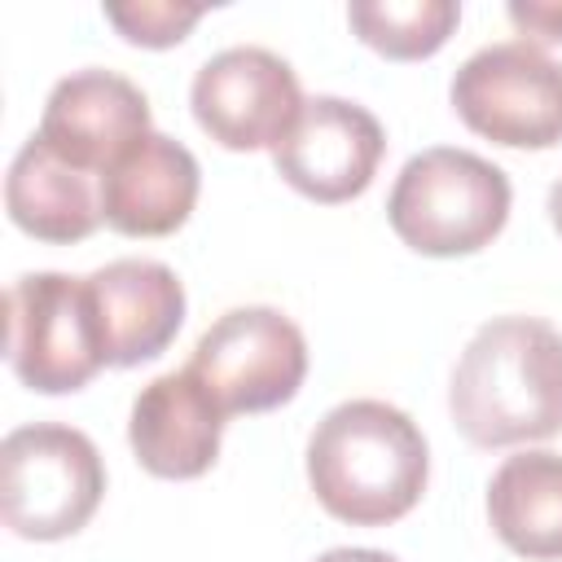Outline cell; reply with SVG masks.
<instances>
[{"label": "cell", "instance_id": "cell-13", "mask_svg": "<svg viewBox=\"0 0 562 562\" xmlns=\"http://www.w3.org/2000/svg\"><path fill=\"white\" fill-rule=\"evenodd\" d=\"M88 290L114 369L162 356L184 325V285L158 259H114L88 277Z\"/></svg>", "mask_w": 562, "mask_h": 562}, {"label": "cell", "instance_id": "cell-20", "mask_svg": "<svg viewBox=\"0 0 562 562\" xmlns=\"http://www.w3.org/2000/svg\"><path fill=\"white\" fill-rule=\"evenodd\" d=\"M549 220H553V228H558V237H562V176H558V184L549 189Z\"/></svg>", "mask_w": 562, "mask_h": 562}, {"label": "cell", "instance_id": "cell-7", "mask_svg": "<svg viewBox=\"0 0 562 562\" xmlns=\"http://www.w3.org/2000/svg\"><path fill=\"white\" fill-rule=\"evenodd\" d=\"M193 378L233 413H268L299 395L307 378V338L277 307H233L193 347Z\"/></svg>", "mask_w": 562, "mask_h": 562}, {"label": "cell", "instance_id": "cell-12", "mask_svg": "<svg viewBox=\"0 0 562 562\" xmlns=\"http://www.w3.org/2000/svg\"><path fill=\"white\" fill-rule=\"evenodd\" d=\"M198 189V158L180 140L149 132L101 171V224L123 237H167L193 215Z\"/></svg>", "mask_w": 562, "mask_h": 562}, {"label": "cell", "instance_id": "cell-1", "mask_svg": "<svg viewBox=\"0 0 562 562\" xmlns=\"http://www.w3.org/2000/svg\"><path fill=\"white\" fill-rule=\"evenodd\" d=\"M448 408L474 448L562 435V334L540 316H492L452 369Z\"/></svg>", "mask_w": 562, "mask_h": 562}, {"label": "cell", "instance_id": "cell-15", "mask_svg": "<svg viewBox=\"0 0 562 562\" xmlns=\"http://www.w3.org/2000/svg\"><path fill=\"white\" fill-rule=\"evenodd\" d=\"M487 522L509 553L527 562H562V457H505L487 483Z\"/></svg>", "mask_w": 562, "mask_h": 562}, {"label": "cell", "instance_id": "cell-19", "mask_svg": "<svg viewBox=\"0 0 562 562\" xmlns=\"http://www.w3.org/2000/svg\"><path fill=\"white\" fill-rule=\"evenodd\" d=\"M316 562H400V558H391L382 549H329Z\"/></svg>", "mask_w": 562, "mask_h": 562}, {"label": "cell", "instance_id": "cell-10", "mask_svg": "<svg viewBox=\"0 0 562 562\" xmlns=\"http://www.w3.org/2000/svg\"><path fill=\"white\" fill-rule=\"evenodd\" d=\"M35 136L66 167L83 176L105 171L140 136H149V101L132 79L88 66L57 79V88L44 101V119Z\"/></svg>", "mask_w": 562, "mask_h": 562}, {"label": "cell", "instance_id": "cell-18", "mask_svg": "<svg viewBox=\"0 0 562 562\" xmlns=\"http://www.w3.org/2000/svg\"><path fill=\"white\" fill-rule=\"evenodd\" d=\"M505 13L536 44H562V4L558 0H514Z\"/></svg>", "mask_w": 562, "mask_h": 562}, {"label": "cell", "instance_id": "cell-14", "mask_svg": "<svg viewBox=\"0 0 562 562\" xmlns=\"http://www.w3.org/2000/svg\"><path fill=\"white\" fill-rule=\"evenodd\" d=\"M4 206L9 220L40 241L70 246L83 241L101 224V202L83 171L66 167L40 136H31L4 176Z\"/></svg>", "mask_w": 562, "mask_h": 562}, {"label": "cell", "instance_id": "cell-9", "mask_svg": "<svg viewBox=\"0 0 562 562\" xmlns=\"http://www.w3.org/2000/svg\"><path fill=\"white\" fill-rule=\"evenodd\" d=\"M382 154L386 132L364 105L342 97H307L299 123L272 149V167L294 193L338 206L373 184Z\"/></svg>", "mask_w": 562, "mask_h": 562}, {"label": "cell", "instance_id": "cell-8", "mask_svg": "<svg viewBox=\"0 0 562 562\" xmlns=\"http://www.w3.org/2000/svg\"><path fill=\"white\" fill-rule=\"evenodd\" d=\"M303 88L285 57L259 44H237L202 61L189 88L198 127L233 154L277 149L303 114Z\"/></svg>", "mask_w": 562, "mask_h": 562}, {"label": "cell", "instance_id": "cell-3", "mask_svg": "<svg viewBox=\"0 0 562 562\" xmlns=\"http://www.w3.org/2000/svg\"><path fill=\"white\" fill-rule=\"evenodd\" d=\"M509 176L452 145L422 149L404 162V171L391 184L386 220L395 237L430 259H457L492 246V237L509 220Z\"/></svg>", "mask_w": 562, "mask_h": 562}, {"label": "cell", "instance_id": "cell-6", "mask_svg": "<svg viewBox=\"0 0 562 562\" xmlns=\"http://www.w3.org/2000/svg\"><path fill=\"white\" fill-rule=\"evenodd\" d=\"M457 119L505 149L562 145V61L531 40L487 44L452 75Z\"/></svg>", "mask_w": 562, "mask_h": 562}, {"label": "cell", "instance_id": "cell-2", "mask_svg": "<svg viewBox=\"0 0 562 562\" xmlns=\"http://www.w3.org/2000/svg\"><path fill=\"white\" fill-rule=\"evenodd\" d=\"M430 448L417 422L386 400L329 408L307 439V483L321 509L351 527L400 522L426 492Z\"/></svg>", "mask_w": 562, "mask_h": 562}, {"label": "cell", "instance_id": "cell-11", "mask_svg": "<svg viewBox=\"0 0 562 562\" xmlns=\"http://www.w3.org/2000/svg\"><path fill=\"white\" fill-rule=\"evenodd\" d=\"M224 408L193 378V369H171L140 386L127 417V443L145 474L154 479H202L220 457Z\"/></svg>", "mask_w": 562, "mask_h": 562}, {"label": "cell", "instance_id": "cell-4", "mask_svg": "<svg viewBox=\"0 0 562 562\" xmlns=\"http://www.w3.org/2000/svg\"><path fill=\"white\" fill-rule=\"evenodd\" d=\"M105 496L97 443L61 422L18 426L0 443V518L22 540H66Z\"/></svg>", "mask_w": 562, "mask_h": 562}, {"label": "cell", "instance_id": "cell-5", "mask_svg": "<svg viewBox=\"0 0 562 562\" xmlns=\"http://www.w3.org/2000/svg\"><path fill=\"white\" fill-rule=\"evenodd\" d=\"M4 356L26 391L70 395L88 386L110 364L88 277H18L4 294Z\"/></svg>", "mask_w": 562, "mask_h": 562}, {"label": "cell", "instance_id": "cell-17", "mask_svg": "<svg viewBox=\"0 0 562 562\" xmlns=\"http://www.w3.org/2000/svg\"><path fill=\"white\" fill-rule=\"evenodd\" d=\"M206 9L202 4H171V0H136V4H105V22L140 48H171L180 44L198 18Z\"/></svg>", "mask_w": 562, "mask_h": 562}, {"label": "cell", "instance_id": "cell-16", "mask_svg": "<svg viewBox=\"0 0 562 562\" xmlns=\"http://www.w3.org/2000/svg\"><path fill=\"white\" fill-rule=\"evenodd\" d=\"M360 44L391 61L435 57L461 22V4L452 0H356L347 9Z\"/></svg>", "mask_w": 562, "mask_h": 562}]
</instances>
